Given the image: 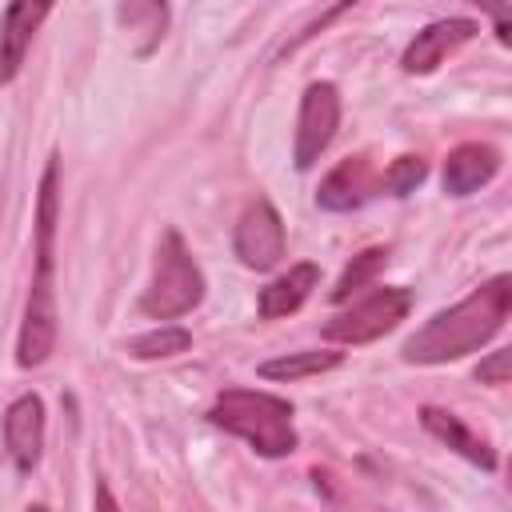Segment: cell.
<instances>
[{
    "mask_svg": "<svg viewBox=\"0 0 512 512\" xmlns=\"http://www.w3.org/2000/svg\"><path fill=\"white\" fill-rule=\"evenodd\" d=\"M384 264H388V248H364L360 256H352V264L340 272V280L332 288V304H344L348 296H356L360 288H368L380 276Z\"/></svg>",
    "mask_w": 512,
    "mask_h": 512,
    "instance_id": "18",
    "label": "cell"
},
{
    "mask_svg": "<svg viewBox=\"0 0 512 512\" xmlns=\"http://www.w3.org/2000/svg\"><path fill=\"white\" fill-rule=\"evenodd\" d=\"M284 220L280 212L272 208V200H252L240 220H236V236H232V248L240 256L244 268H256V272H268L280 264L284 256Z\"/></svg>",
    "mask_w": 512,
    "mask_h": 512,
    "instance_id": "7",
    "label": "cell"
},
{
    "mask_svg": "<svg viewBox=\"0 0 512 512\" xmlns=\"http://www.w3.org/2000/svg\"><path fill=\"white\" fill-rule=\"evenodd\" d=\"M4 448L20 472H32L44 452V400L24 392L4 412Z\"/></svg>",
    "mask_w": 512,
    "mask_h": 512,
    "instance_id": "9",
    "label": "cell"
},
{
    "mask_svg": "<svg viewBox=\"0 0 512 512\" xmlns=\"http://www.w3.org/2000/svg\"><path fill=\"white\" fill-rule=\"evenodd\" d=\"M496 172H500V152L492 144H480V140L456 144L448 152V160H444V192L448 196H472Z\"/></svg>",
    "mask_w": 512,
    "mask_h": 512,
    "instance_id": "13",
    "label": "cell"
},
{
    "mask_svg": "<svg viewBox=\"0 0 512 512\" xmlns=\"http://www.w3.org/2000/svg\"><path fill=\"white\" fill-rule=\"evenodd\" d=\"M424 176H428V160L424 156H396L388 164V172L380 176V188H388L392 196H408V192H416L424 184Z\"/></svg>",
    "mask_w": 512,
    "mask_h": 512,
    "instance_id": "19",
    "label": "cell"
},
{
    "mask_svg": "<svg viewBox=\"0 0 512 512\" xmlns=\"http://www.w3.org/2000/svg\"><path fill=\"white\" fill-rule=\"evenodd\" d=\"M420 424H424L428 436H436L440 444H448V448H452L456 456H464L468 464H476V468H484V472H496V452H492V444H488L484 436H476L456 412L436 408V404H424V408H420Z\"/></svg>",
    "mask_w": 512,
    "mask_h": 512,
    "instance_id": "12",
    "label": "cell"
},
{
    "mask_svg": "<svg viewBox=\"0 0 512 512\" xmlns=\"http://www.w3.org/2000/svg\"><path fill=\"white\" fill-rule=\"evenodd\" d=\"M92 512H120V504H116V496H112V488H108V484H96Z\"/></svg>",
    "mask_w": 512,
    "mask_h": 512,
    "instance_id": "21",
    "label": "cell"
},
{
    "mask_svg": "<svg viewBox=\"0 0 512 512\" xmlns=\"http://www.w3.org/2000/svg\"><path fill=\"white\" fill-rule=\"evenodd\" d=\"M376 188H380V176L372 172L368 156H348V160H340V164L320 180L316 204H320L324 212H352V208H360Z\"/></svg>",
    "mask_w": 512,
    "mask_h": 512,
    "instance_id": "11",
    "label": "cell"
},
{
    "mask_svg": "<svg viewBox=\"0 0 512 512\" xmlns=\"http://www.w3.org/2000/svg\"><path fill=\"white\" fill-rule=\"evenodd\" d=\"M116 16H120V24H124L128 32H144V40H140V56H148V52L160 44L164 24H168V8H164V4H148V0L120 4Z\"/></svg>",
    "mask_w": 512,
    "mask_h": 512,
    "instance_id": "17",
    "label": "cell"
},
{
    "mask_svg": "<svg viewBox=\"0 0 512 512\" xmlns=\"http://www.w3.org/2000/svg\"><path fill=\"white\" fill-rule=\"evenodd\" d=\"M344 360V352H316V348H304V352H284L276 360H264L260 364V376L264 380H304V376H320V372H332L336 364Z\"/></svg>",
    "mask_w": 512,
    "mask_h": 512,
    "instance_id": "15",
    "label": "cell"
},
{
    "mask_svg": "<svg viewBox=\"0 0 512 512\" xmlns=\"http://www.w3.org/2000/svg\"><path fill=\"white\" fill-rule=\"evenodd\" d=\"M208 420L240 440L252 444V452L280 460L296 452V424H292V404L272 392L256 388H224L216 404L208 408Z\"/></svg>",
    "mask_w": 512,
    "mask_h": 512,
    "instance_id": "3",
    "label": "cell"
},
{
    "mask_svg": "<svg viewBox=\"0 0 512 512\" xmlns=\"http://www.w3.org/2000/svg\"><path fill=\"white\" fill-rule=\"evenodd\" d=\"M476 32H480V24L468 20V16L432 20L428 28H420V32L412 36V44H408L404 56H400V68H404L408 76H428L448 52H456L460 44H468Z\"/></svg>",
    "mask_w": 512,
    "mask_h": 512,
    "instance_id": "8",
    "label": "cell"
},
{
    "mask_svg": "<svg viewBox=\"0 0 512 512\" xmlns=\"http://www.w3.org/2000/svg\"><path fill=\"white\" fill-rule=\"evenodd\" d=\"M200 300H204V272L192 260L184 236L176 228H164L152 260V280L140 296V312L152 320H176L188 316Z\"/></svg>",
    "mask_w": 512,
    "mask_h": 512,
    "instance_id": "4",
    "label": "cell"
},
{
    "mask_svg": "<svg viewBox=\"0 0 512 512\" xmlns=\"http://www.w3.org/2000/svg\"><path fill=\"white\" fill-rule=\"evenodd\" d=\"M316 284H320V268H316L312 260H300V264H292L284 276H276L272 284H264V288H260L256 308H260V316H264V320H280V316L296 312V308L312 296V288H316Z\"/></svg>",
    "mask_w": 512,
    "mask_h": 512,
    "instance_id": "14",
    "label": "cell"
},
{
    "mask_svg": "<svg viewBox=\"0 0 512 512\" xmlns=\"http://www.w3.org/2000/svg\"><path fill=\"white\" fill-rule=\"evenodd\" d=\"M508 312H512V276L500 272V276L484 280L480 288H472L452 308L436 312L424 328H416L404 340L400 352H404L408 364H448V360H460V356L484 348L504 328Z\"/></svg>",
    "mask_w": 512,
    "mask_h": 512,
    "instance_id": "1",
    "label": "cell"
},
{
    "mask_svg": "<svg viewBox=\"0 0 512 512\" xmlns=\"http://www.w3.org/2000/svg\"><path fill=\"white\" fill-rule=\"evenodd\" d=\"M412 308V288H376L372 296H364L360 304H352L348 312H336L328 324H324V340L332 344H372L380 340L384 332H392Z\"/></svg>",
    "mask_w": 512,
    "mask_h": 512,
    "instance_id": "5",
    "label": "cell"
},
{
    "mask_svg": "<svg viewBox=\"0 0 512 512\" xmlns=\"http://www.w3.org/2000/svg\"><path fill=\"white\" fill-rule=\"evenodd\" d=\"M508 368H512V356L500 348V352H488L480 364H476V380L480 384H508Z\"/></svg>",
    "mask_w": 512,
    "mask_h": 512,
    "instance_id": "20",
    "label": "cell"
},
{
    "mask_svg": "<svg viewBox=\"0 0 512 512\" xmlns=\"http://www.w3.org/2000/svg\"><path fill=\"white\" fill-rule=\"evenodd\" d=\"M56 220H60V156L52 152L36 196V272L24 300V324L16 340V364L40 368L56 352L60 312H56Z\"/></svg>",
    "mask_w": 512,
    "mask_h": 512,
    "instance_id": "2",
    "label": "cell"
},
{
    "mask_svg": "<svg viewBox=\"0 0 512 512\" xmlns=\"http://www.w3.org/2000/svg\"><path fill=\"white\" fill-rule=\"evenodd\" d=\"M52 4H32V0H16L4 8L0 16V84H12L24 68L28 44L36 36V28L48 20Z\"/></svg>",
    "mask_w": 512,
    "mask_h": 512,
    "instance_id": "10",
    "label": "cell"
},
{
    "mask_svg": "<svg viewBox=\"0 0 512 512\" xmlns=\"http://www.w3.org/2000/svg\"><path fill=\"white\" fill-rule=\"evenodd\" d=\"M28 512H52V508H44V504H32V508H28Z\"/></svg>",
    "mask_w": 512,
    "mask_h": 512,
    "instance_id": "22",
    "label": "cell"
},
{
    "mask_svg": "<svg viewBox=\"0 0 512 512\" xmlns=\"http://www.w3.org/2000/svg\"><path fill=\"white\" fill-rule=\"evenodd\" d=\"M336 128H340V88L332 80H312L300 96L296 140H292V160L300 172H308L324 156Z\"/></svg>",
    "mask_w": 512,
    "mask_h": 512,
    "instance_id": "6",
    "label": "cell"
},
{
    "mask_svg": "<svg viewBox=\"0 0 512 512\" xmlns=\"http://www.w3.org/2000/svg\"><path fill=\"white\" fill-rule=\"evenodd\" d=\"M188 348H192V332L180 324H160V328L128 340V356H136V360H168V356L188 352Z\"/></svg>",
    "mask_w": 512,
    "mask_h": 512,
    "instance_id": "16",
    "label": "cell"
}]
</instances>
